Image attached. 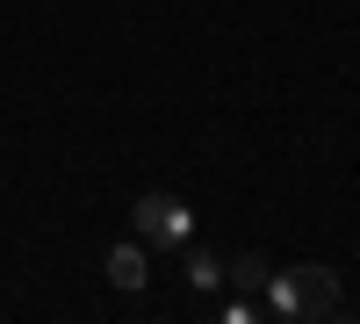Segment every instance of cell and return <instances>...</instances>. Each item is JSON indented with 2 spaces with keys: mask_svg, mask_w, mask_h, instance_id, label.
Listing matches in <instances>:
<instances>
[{
  "mask_svg": "<svg viewBox=\"0 0 360 324\" xmlns=\"http://www.w3.org/2000/svg\"><path fill=\"white\" fill-rule=\"evenodd\" d=\"M217 317H224V324H259V317H266V303H259V296H238V288H231Z\"/></svg>",
  "mask_w": 360,
  "mask_h": 324,
  "instance_id": "cell-6",
  "label": "cell"
},
{
  "mask_svg": "<svg viewBox=\"0 0 360 324\" xmlns=\"http://www.w3.org/2000/svg\"><path fill=\"white\" fill-rule=\"evenodd\" d=\"M180 281H188L195 296H217V288H231V259H217V252H195V245H180Z\"/></svg>",
  "mask_w": 360,
  "mask_h": 324,
  "instance_id": "cell-4",
  "label": "cell"
},
{
  "mask_svg": "<svg viewBox=\"0 0 360 324\" xmlns=\"http://www.w3.org/2000/svg\"><path fill=\"white\" fill-rule=\"evenodd\" d=\"M259 303H266V317H303V324H332L339 310H346V288H339V274L332 267H274L266 274V288H259Z\"/></svg>",
  "mask_w": 360,
  "mask_h": 324,
  "instance_id": "cell-1",
  "label": "cell"
},
{
  "mask_svg": "<svg viewBox=\"0 0 360 324\" xmlns=\"http://www.w3.org/2000/svg\"><path fill=\"white\" fill-rule=\"evenodd\" d=\"M266 274H274V267H266L259 252H238V259H231V288H238V296H259Z\"/></svg>",
  "mask_w": 360,
  "mask_h": 324,
  "instance_id": "cell-5",
  "label": "cell"
},
{
  "mask_svg": "<svg viewBox=\"0 0 360 324\" xmlns=\"http://www.w3.org/2000/svg\"><path fill=\"white\" fill-rule=\"evenodd\" d=\"M130 231L144 238V252H180V245H195V209L180 195H137Z\"/></svg>",
  "mask_w": 360,
  "mask_h": 324,
  "instance_id": "cell-2",
  "label": "cell"
},
{
  "mask_svg": "<svg viewBox=\"0 0 360 324\" xmlns=\"http://www.w3.org/2000/svg\"><path fill=\"white\" fill-rule=\"evenodd\" d=\"M101 274L123 288V296H137L144 281H152V267H144V238H123V245H108V259H101Z\"/></svg>",
  "mask_w": 360,
  "mask_h": 324,
  "instance_id": "cell-3",
  "label": "cell"
}]
</instances>
